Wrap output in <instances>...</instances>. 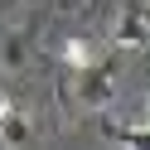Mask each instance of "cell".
<instances>
[{
    "instance_id": "6da1fadb",
    "label": "cell",
    "mask_w": 150,
    "mask_h": 150,
    "mask_svg": "<svg viewBox=\"0 0 150 150\" xmlns=\"http://www.w3.org/2000/svg\"><path fill=\"white\" fill-rule=\"evenodd\" d=\"M29 140H34V116L24 107H15L10 92H0V145L20 150V145H29Z\"/></svg>"
},
{
    "instance_id": "7a4b0ae2",
    "label": "cell",
    "mask_w": 150,
    "mask_h": 150,
    "mask_svg": "<svg viewBox=\"0 0 150 150\" xmlns=\"http://www.w3.org/2000/svg\"><path fill=\"white\" fill-rule=\"evenodd\" d=\"M78 78H82V82H78V97H82V107H102V111H107L111 102H116V73L107 68V58H102L97 68H82Z\"/></svg>"
},
{
    "instance_id": "3957f363",
    "label": "cell",
    "mask_w": 150,
    "mask_h": 150,
    "mask_svg": "<svg viewBox=\"0 0 150 150\" xmlns=\"http://www.w3.org/2000/svg\"><path fill=\"white\" fill-rule=\"evenodd\" d=\"M102 58H107V49H102L97 39H82V34H73V39H63V44H58V63H63V68H73V73L97 68Z\"/></svg>"
},
{
    "instance_id": "277c9868",
    "label": "cell",
    "mask_w": 150,
    "mask_h": 150,
    "mask_svg": "<svg viewBox=\"0 0 150 150\" xmlns=\"http://www.w3.org/2000/svg\"><path fill=\"white\" fill-rule=\"evenodd\" d=\"M111 49H136V53L150 49V29H145V20H140V10H121V15H116Z\"/></svg>"
},
{
    "instance_id": "5b68a950",
    "label": "cell",
    "mask_w": 150,
    "mask_h": 150,
    "mask_svg": "<svg viewBox=\"0 0 150 150\" xmlns=\"http://www.w3.org/2000/svg\"><path fill=\"white\" fill-rule=\"evenodd\" d=\"M97 126H102V136H107L111 145H121V150H150V126H126L121 116H102Z\"/></svg>"
},
{
    "instance_id": "8992f818",
    "label": "cell",
    "mask_w": 150,
    "mask_h": 150,
    "mask_svg": "<svg viewBox=\"0 0 150 150\" xmlns=\"http://www.w3.org/2000/svg\"><path fill=\"white\" fill-rule=\"evenodd\" d=\"M0 58H5V68H24V39H5V53H0Z\"/></svg>"
}]
</instances>
